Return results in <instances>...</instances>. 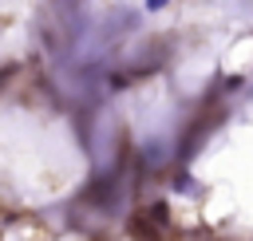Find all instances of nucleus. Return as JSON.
Listing matches in <instances>:
<instances>
[{
  "instance_id": "nucleus-1",
  "label": "nucleus",
  "mask_w": 253,
  "mask_h": 241,
  "mask_svg": "<svg viewBox=\"0 0 253 241\" xmlns=\"http://www.w3.org/2000/svg\"><path fill=\"white\" fill-rule=\"evenodd\" d=\"M166 4H170V0H146V8H150V12H158V8H166Z\"/></svg>"
}]
</instances>
